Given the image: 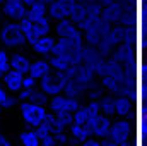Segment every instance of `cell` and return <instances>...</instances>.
Here are the masks:
<instances>
[{
    "label": "cell",
    "instance_id": "obj_40",
    "mask_svg": "<svg viewBox=\"0 0 147 146\" xmlns=\"http://www.w3.org/2000/svg\"><path fill=\"white\" fill-rule=\"evenodd\" d=\"M144 146H147V145H144Z\"/></svg>",
    "mask_w": 147,
    "mask_h": 146
},
{
    "label": "cell",
    "instance_id": "obj_24",
    "mask_svg": "<svg viewBox=\"0 0 147 146\" xmlns=\"http://www.w3.org/2000/svg\"><path fill=\"white\" fill-rule=\"evenodd\" d=\"M48 60H50V64H51V69L57 71V72H65V71L70 67V62H69L67 59L60 57V55H50Z\"/></svg>",
    "mask_w": 147,
    "mask_h": 146
},
{
    "label": "cell",
    "instance_id": "obj_23",
    "mask_svg": "<svg viewBox=\"0 0 147 146\" xmlns=\"http://www.w3.org/2000/svg\"><path fill=\"white\" fill-rule=\"evenodd\" d=\"M99 107L101 112L108 117H115V95L113 93H105L99 98Z\"/></svg>",
    "mask_w": 147,
    "mask_h": 146
},
{
    "label": "cell",
    "instance_id": "obj_7",
    "mask_svg": "<svg viewBox=\"0 0 147 146\" xmlns=\"http://www.w3.org/2000/svg\"><path fill=\"white\" fill-rule=\"evenodd\" d=\"M80 105H82L80 98H72V96H67L65 93H62V95L50 96L48 110L55 115H67V113L77 112L80 108Z\"/></svg>",
    "mask_w": 147,
    "mask_h": 146
},
{
    "label": "cell",
    "instance_id": "obj_10",
    "mask_svg": "<svg viewBox=\"0 0 147 146\" xmlns=\"http://www.w3.org/2000/svg\"><path fill=\"white\" fill-rule=\"evenodd\" d=\"M135 36L140 50H147V0L135 3Z\"/></svg>",
    "mask_w": 147,
    "mask_h": 146
},
{
    "label": "cell",
    "instance_id": "obj_5",
    "mask_svg": "<svg viewBox=\"0 0 147 146\" xmlns=\"http://www.w3.org/2000/svg\"><path fill=\"white\" fill-rule=\"evenodd\" d=\"M19 110H21V119L28 127L41 126L45 122L46 115L50 113L48 105H39V103H33V102H21Z\"/></svg>",
    "mask_w": 147,
    "mask_h": 146
},
{
    "label": "cell",
    "instance_id": "obj_6",
    "mask_svg": "<svg viewBox=\"0 0 147 146\" xmlns=\"http://www.w3.org/2000/svg\"><path fill=\"white\" fill-rule=\"evenodd\" d=\"M101 115H103V112H101V107H99V102L87 100V103H82L80 108L77 110V112H74V122L87 126L92 131L94 124L98 122V119Z\"/></svg>",
    "mask_w": 147,
    "mask_h": 146
},
{
    "label": "cell",
    "instance_id": "obj_2",
    "mask_svg": "<svg viewBox=\"0 0 147 146\" xmlns=\"http://www.w3.org/2000/svg\"><path fill=\"white\" fill-rule=\"evenodd\" d=\"M116 145L123 146L128 143H139L137 138V124L132 119H115L111 120V127L108 136Z\"/></svg>",
    "mask_w": 147,
    "mask_h": 146
},
{
    "label": "cell",
    "instance_id": "obj_36",
    "mask_svg": "<svg viewBox=\"0 0 147 146\" xmlns=\"http://www.w3.org/2000/svg\"><path fill=\"white\" fill-rule=\"evenodd\" d=\"M2 113H3V108H2V107H0V117H2Z\"/></svg>",
    "mask_w": 147,
    "mask_h": 146
},
{
    "label": "cell",
    "instance_id": "obj_8",
    "mask_svg": "<svg viewBox=\"0 0 147 146\" xmlns=\"http://www.w3.org/2000/svg\"><path fill=\"white\" fill-rule=\"evenodd\" d=\"M135 102L140 112H147V59L139 60L137 67V83H135Z\"/></svg>",
    "mask_w": 147,
    "mask_h": 146
},
{
    "label": "cell",
    "instance_id": "obj_3",
    "mask_svg": "<svg viewBox=\"0 0 147 146\" xmlns=\"http://www.w3.org/2000/svg\"><path fill=\"white\" fill-rule=\"evenodd\" d=\"M22 29H24V35L28 38V43H33L34 40L45 36V35H50L53 31V21L50 19V16H31L28 14L22 21Z\"/></svg>",
    "mask_w": 147,
    "mask_h": 146
},
{
    "label": "cell",
    "instance_id": "obj_27",
    "mask_svg": "<svg viewBox=\"0 0 147 146\" xmlns=\"http://www.w3.org/2000/svg\"><path fill=\"white\" fill-rule=\"evenodd\" d=\"M36 131H38V134H39V139H41V146H57L55 132L45 131V129H39V127H36Z\"/></svg>",
    "mask_w": 147,
    "mask_h": 146
},
{
    "label": "cell",
    "instance_id": "obj_21",
    "mask_svg": "<svg viewBox=\"0 0 147 146\" xmlns=\"http://www.w3.org/2000/svg\"><path fill=\"white\" fill-rule=\"evenodd\" d=\"M19 103H21V102H19L17 95L9 93V91L3 88V84L0 83V107L3 110H9V108H14V107L19 105Z\"/></svg>",
    "mask_w": 147,
    "mask_h": 146
},
{
    "label": "cell",
    "instance_id": "obj_14",
    "mask_svg": "<svg viewBox=\"0 0 147 146\" xmlns=\"http://www.w3.org/2000/svg\"><path fill=\"white\" fill-rule=\"evenodd\" d=\"M48 16L51 21H62L67 19L70 16V2L65 0H53L51 3H48Z\"/></svg>",
    "mask_w": 147,
    "mask_h": 146
},
{
    "label": "cell",
    "instance_id": "obj_22",
    "mask_svg": "<svg viewBox=\"0 0 147 146\" xmlns=\"http://www.w3.org/2000/svg\"><path fill=\"white\" fill-rule=\"evenodd\" d=\"M137 138H139V146L147 145V112H140L137 119Z\"/></svg>",
    "mask_w": 147,
    "mask_h": 146
},
{
    "label": "cell",
    "instance_id": "obj_4",
    "mask_svg": "<svg viewBox=\"0 0 147 146\" xmlns=\"http://www.w3.org/2000/svg\"><path fill=\"white\" fill-rule=\"evenodd\" d=\"M0 43L7 50H19V48L26 46L28 38L24 35L22 24L17 23V21H7L5 24H2V28H0Z\"/></svg>",
    "mask_w": 147,
    "mask_h": 146
},
{
    "label": "cell",
    "instance_id": "obj_26",
    "mask_svg": "<svg viewBox=\"0 0 147 146\" xmlns=\"http://www.w3.org/2000/svg\"><path fill=\"white\" fill-rule=\"evenodd\" d=\"M28 14H31V16H48V3H45L41 0L33 2L28 7Z\"/></svg>",
    "mask_w": 147,
    "mask_h": 146
},
{
    "label": "cell",
    "instance_id": "obj_38",
    "mask_svg": "<svg viewBox=\"0 0 147 146\" xmlns=\"http://www.w3.org/2000/svg\"><path fill=\"white\" fill-rule=\"evenodd\" d=\"M3 2H5V0H0V5H2V3H3Z\"/></svg>",
    "mask_w": 147,
    "mask_h": 146
},
{
    "label": "cell",
    "instance_id": "obj_39",
    "mask_svg": "<svg viewBox=\"0 0 147 146\" xmlns=\"http://www.w3.org/2000/svg\"><path fill=\"white\" fill-rule=\"evenodd\" d=\"M65 2H70V0H65Z\"/></svg>",
    "mask_w": 147,
    "mask_h": 146
},
{
    "label": "cell",
    "instance_id": "obj_25",
    "mask_svg": "<svg viewBox=\"0 0 147 146\" xmlns=\"http://www.w3.org/2000/svg\"><path fill=\"white\" fill-rule=\"evenodd\" d=\"M72 124H74V113H67V115H57V127H55V132H60V131H69Z\"/></svg>",
    "mask_w": 147,
    "mask_h": 146
},
{
    "label": "cell",
    "instance_id": "obj_34",
    "mask_svg": "<svg viewBox=\"0 0 147 146\" xmlns=\"http://www.w3.org/2000/svg\"><path fill=\"white\" fill-rule=\"evenodd\" d=\"M22 2H24V3H26V5H28V7H29V5H31V3H33V2H36V0H22Z\"/></svg>",
    "mask_w": 147,
    "mask_h": 146
},
{
    "label": "cell",
    "instance_id": "obj_17",
    "mask_svg": "<svg viewBox=\"0 0 147 146\" xmlns=\"http://www.w3.org/2000/svg\"><path fill=\"white\" fill-rule=\"evenodd\" d=\"M29 67H31V59L26 55V53H21V52H16L10 55V69L14 71H19L24 76L29 72Z\"/></svg>",
    "mask_w": 147,
    "mask_h": 146
},
{
    "label": "cell",
    "instance_id": "obj_13",
    "mask_svg": "<svg viewBox=\"0 0 147 146\" xmlns=\"http://www.w3.org/2000/svg\"><path fill=\"white\" fill-rule=\"evenodd\" d=\"M2 84L9 93L17 95L24 88V74L19 72V71H14V69H9L2 76Z\"/></svg>",
    "mask_w": 147,
    "mask_h": 146
},
{
    "label": "cell",
    "instance_id": "obj_1",
    "mask_svg": "<svg viewBox=\"0 0 147 146\" xmlns=\"http://www.w3.org/2000/svg\"><path fill=\"white\" fill-rule=\"evenodd\" d=\"M53 33L58 40L65 41L67 45H70L75 50H84V46H86L84 35H82L80 28L69 17L62 19V21H57L55 26H53Z\"/></svg>",
    "mask_w": 147,
    "mask_h": 146
},
{
    "label": "cell",
    "instance_id": "obj_33",
    "mask_svg": "<svg viewBox=\"0 0 147 146\" xmlns=\"http://www.w3.org/2000/svg\"><path fill=\"white\" fill-rule=\"evenodd\" d=\"M67 146H82V143H77V141H70Z\"/></svg>",
    "mask_w": 147,
    "mask_h": 146
},
{
    "label": "cell",
    "instance_id": "obj_16",
    "mask_svg": "<svg viewBox=\"0 0 147 146\" xmlns=\"http://www.w3.org/2000/svg\"><path fill=\"white\" fill-rule=\"evenodd\" d=\"M51 71L53 69H51V64H50L48 57H36L34 60H31V67H29V72L28 74L33 76V77H36L38 81H39L45 76H48Z\"/></svg>",
    "mask_w": 147,
    "mask_h": 146
},
{
    "label": "cell",
    "instance_id": "obj_15",
    "mask_svg": "<svg viewBox=\"0 0 147 146\" xmlns=\"http://www.w3.org/2000/svg\"><path fill=\"white\" fill-rule=\"evenodd\" d=\"M17 98H19V102H33V103H39V105H48V102H50V96L46 93H43L39 89V86L33 88V89L22 88L17 93Z\"/></svg>",
    "mask_w": 147,
    "mask_h": 146
},
{
    "label": "cell",
    "instance_id": "obj_12",
    "mask_svg": "<svg viewBox=\"0 0 147 146\" xmlns=\"http://www.w3.org/2000/svg\"><path fill=\"white\" fill-rule=\"evenodd\" d=\"M55 45H57V36L55 35H45V36L38 38L34 40L33 43H29V46H31V50L36 53L38 57H50L51 53H53V48H55Z\"/></svg>",
    "mask_w": 147,
    "mask_h": 146
},
{
    "label": "cell",
    "instance_id": "obj_28",
    "mask_svg": "<svg viewBox=\"0 0 147 146\" xmlns=\"http://www.w3.org/2000/svg\"><path fill=\"white\" fill-rule=\"evenodd\" d=\"M10 69V55L7 48H0V72L5 74Z\"/></svg>",
    "mask_w": 147,
    "mask_h": 146
},
{
    "label": "cell",
    "instance_id": "obj_9",
    "mask_svg": "<svg viewBox=\"0 0 147 146\" xmlns=\"http://www.w3.org/2000/svg\"><path fill=\"white\" fill-rule=\"evenodd\" d=\"M65 86H67V74L65 72L51 71L48 76H45L43 79H39V89L43 93H46L48 96L62 95L65 91Z\"/></svg>",
    "mask_w": 147,
    "mask_h": 146
},
{
    "label": "cell",
    "instance_id": "obj_31",
    "mask_svg": "<svg viewBox=\"0 0 147 146\" xmlns=\"http://www.w3.org/2000/svg\"><path fill=\"white\" fill-rule=\"evenodd\" d=\"M82 146H103V141L98 139V138H89L87 141H84Z\"/></svg>",
    "mask_w": 147,
    "mask_h": 146
},
{
    "label": "cell",
    "instance_id": "obj_30",
    "mask_svg": "<svg viewBox=\"0 0 147 146\" xmlns=\"http://www.w3.org/2000/svg\"><path fill=\"white\" fill-rule=\"evenodd\" d=\"M36 86H39V81H38L36 77L26 74V76H24V88H26V89H33V88H36Z\"/></svg>",
    "mask_w": 147,
    "mask_h": 146
},
{
    "label": "cell",
    "instance_id": "obj_18",
    "mask_svg": "<svg viewBox=\"0 0 147 146\" xmlns=\"http://www.w3.org/2000/svg\"><path fill=\"white\" fill-rule=\"evenodd\" d=\"M69 134H70L72 141H77V143H84L89 138H92V131L87 126H82V124H77V122H74L72 126H70Z\"/></svg>",
    "mask_w": 147,
    "mask_h": 146
},
{
    "label": "cell",
    "instance_id": "obj_29",
    "mask_svg": "<svg viewBox=\"0 0 147 146\" xmlns=\"http://www.w3.org/2000/svg\"><path fill=\"white\" fill-rule=\"evenodd\" d=\"M55 139H57V145H60V146H67L70 141H72V138H70L69 131H60V132H55Z\"/></svg>",
    "mask_w": 147,
    "mask_h": 146
},
{
    "label": "cell",
    "instance_id": "obj_32",
    "mask_svg": "<svg viewBox=\"0 0 147 146\" xmlns=\"http://www.w3.org/2000/svg\"><path fill=\"white\" fill-rule=\"evenodd\" d=\"M0 146H12V141L9 136H5L3 132H0Z\"/></svg>",
    "mask_w": 147,
    "mask_h": 146
},
{
    "label": "cell",
    "instance_id": "obj_19",
    "mask_svg": "<svg viewBox=\"0 0 147 146\" xmlns=\"http://www.w3.org/2000/svg\"><path fill=\"white\" fill-rule=\"evenodd\" d=\"M110 127H111V117L108 115H101L98 119V122L94 124L92 127V138H98V139H105L110 132Z\"/></svg>",
    "mask_w": 147,
    "mask_h": 146
},
{
    "label": "cell",
    "instance_id": "obj_20",
    "mask_svg": "<svg viewBox=\"0 0 147 146\" xmlns=\"http://www.w3.org/2000/svg\"><path fill=\"white\" fill-rule=\"evenodd\" d=\"M19 143H21V146H41V139H39L36 127H28V129L21 131Z\"/></svg>",
    "mask_w": 147,
    "mask_h": 146
},
{
    "label": "cell",
    "instance_id": "obj_11",
    "mask_svg": "<svg viewBox=\"0 0 147 146\" xmlns=\"http://www.w3.org/2000/svg\"><path fill=\"white\" fill-rule=\"evenodd\" d=\"M2 14L9 21H17L21 23L28 16V5L22 0H5L2 3Z\"/></svg>",
    "mask_w": 147,
    "mask_h": 146
},
{
    "label": "cell",
    "instance_id": "obj_35",
    "mask_svg": "<svg viewBox=\"0 0 147 146\" xmlns=\"http://www.w3.org/2000/svg\"><path fill=\"white\" fill-rule=\"evenodd\" d=\"M41 2H45V3H51L53 0H41Z\"/></svg>",
    "mask_w": 147,
    "mask_h": 146
},
{
    "label": "cell",
    "instance_id": "obj_37",
    "mask_svg": "<svg viewBox=\"0 0 147 146\" xmlns=\"http://www.w3.org/2000/svg\"><path fill=\"white\" fill-rule=\"evenodd\" d=\"M2 16H3V14H2V10H0V21H2Z\"/></svg>",
    "mask_w": 147,
    "mask_h": 146
}]
</instances>
